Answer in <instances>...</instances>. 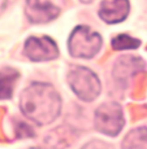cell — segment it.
Listing matches in <instances>:
<instances>
[{
  "label": "cell",
  "instance_id": "1",
  "mask_svg": "<svg viewBox=\"0 0 147 149\" xmlns=\"http://www.w3.org/2000/svg\"><path fill=\"white\" fill-rule=\"evenodd\" d=\"M20 108L30 121L37 125H48L59 117L61 99L51 84L34 82L20 96Z\"/></svg>",
  "mask_w": 147,
  "mask_h": 149
},
{
  "label": "cell",
  "instance_id": "2",
  "mask_svg": "<svg viewBox=\"0 0 147 149\" xmlns=\"http://www.w3.org/2000/svg\"><path fill=\"white\" fill-rule=\"evenodd\" d=\"M68 82L73 92L86 102L96 99L102 90L96 74L83 66L72 68L68 73Z\"/></svg>",
  "mask_w": 147,
  "mask_h": 149
},
{
  "label": "cell",
  "instance_id": "3",
  "mask_svg": "<svg viewBox=\"0 0 147 149\" xmlns=\"http://www.w3.org/2000/svg\"><path fill=\"white\" fill-rule=\"evenodd\" d=\"M102 36L87 26H78L70 34L68 42L69 52L73 57L91 58L102 48Z\"/></svg>",
  "mask_w": 147,
  "mask_h": 149
},
{
  "label": "cell",
  "instance_id": "4",
  "mask_svg": "<svg viewBox=\"0 0 147 149\" xmlns=\"http://www.w3.org/2000/svg\"><path fill=\"white\" fill-rule=\"evenodd\" d=\"M94 123L95 128L102 134H106L108 136L119 135L125 123L122 109L116 102L102 104L95 111Z\"/></svg>",
  "mask_w": 147,
  "mask_h": 149
},
{
  "label": "cell",
  "instance_id": "5",
  "mask_svg": "<svg viewBox=\"0 0 147 149\" xmlns=\"http://www.w3.org/2000/svg\"><path fill=\"white\" fill-rule=\"evenodd\" d=\"M24 53L29 60L34 62L50 61L59 56V48L56 43L48 36H31L25 43Z\"/></svg>",
  "mask_w": 147,
  "mask_h": 149
},
{
  "label": "cell",
  "instance_id": "6",
  "mask_svg": "<svg viewBox=\"0 0 147 149\" xmlns=\"http://www.w3.org/2000/svg\"><path fill=\"white\" fill-rule=\"evenodd\" d=\"M25 13L33 24H46L56 18L60 9L55 7L51 0H26Z\"/></svg>",
  "mask_w": 147,
  "mask_h": 149
},
{
  "label": "cell",
  "instance_id": "7",
  "mask_svg": "<svg viewBox=\"0 0 147 149\" xmlns=\"http://www.w3.org/2000/svg\"><path fill=\"white\" fill-rule=\"evenodd\" d=\"M129 13L128 0H103L100 4L99 16L107 24H119Z\"/></svg>",
  "mask_w": 147,
  "mask_h": 149
},
{
  "label": "cell",
  "instance_id": "8",
  "mask_svg": "<svg viewBox=\"0 0 147 149\" xmlns=\"http://www.w3.org/2000/svg\"><path fill=\"white\" fill-rule=\"evenodd\" d=\"M20 74L13 69H4L0 71V100L11 99L13 95V87Z\"/></svg>",
  "mask_w": 147,
  "mask_h": 149
},
{
  "label": "cell",
  "instance_id": "9",
  "mask_svg": "<svg viewBox=\"0 0 147 149\" xmlns=\"http://www.w3.org/2000/svg\"><path fill=\"white\" fill-rule=\"evenodd\" d=\"M122 149H147V128L138 127L130 131L122 141Z\"/></svg>",
  "mask_w": 147,
  "mask_h": 149
},
{
  "label": "cell",
  "instance_id": "10",
  "mask_svg": "<svg viewBox=\"0 0 147 149\" xmlns=\"http://www.w3.org/2000/svg\"><path fill=\"white\" fill-rule=\"evenodd\" d=\"M141 44V42L138 39L130 38L129 35H119L116 38H113L112 40V47L116 51H124V49H135Z\"/></svg>",
  "mask_w": 147,
  "mask_h": 149
},
{
  "label": "cell",
  "instance_id": "11",
  "mask_svg": "<svg viewBox=\"0 0 147 149\" xmlns=\"http://www.w3.org/2000/svg\"><path fill=\"white\" fill-rule=\"evenodd\" d=\"M7 4H8V0H0V14L4 12V9L7 8Z\"/></svg>",
  "mask_w": 147,
  "mask_h": 149
},
{
  "label": "cell",
  "instance_id": "12",
  "mask_svg": "<svg viewBox=\"0 0 147 149\" xmlns=\"http://www.w3.org/2000/svg\"><path fill=\"white\" fill-rule=\"evenodd\" d=\"M81 1H83V3H90V1H93V0H81Z\"/></svg>",
  "mask_w": 147,
  "mask_h": 149
}]
</instances>
